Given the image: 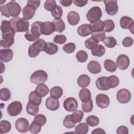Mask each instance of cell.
Here are the masks:
<instances>
[{
    "label": "cell",
    "instance_id": "cell-23",
    "mask_svg": "<svg viewBox=\"0 0 134 134\" xmlns=\"http://www.w3.org/2000/svg\"><path fill=\"white\" fill-rule=\"evenodd\" d=\"M35 91L38 95L42 97H44L48 94L49 92V89L46 85L42 83L38 84L37 86Z\"/></svg>",
    "mask_w": 134,
    "mask_h": 134
},
{
    "label": "cell",
    "instance_id": "cell-62",
    "mask_svg": "<svg viewBox=\"0 0 134 134\" xmlns=\"http://www.w3.org/2000/svg\"><path fill=\"white\" fill-rule=\"evenodd\" d=\"M60 2L61 4L64 7H68L70 6L73 2L72 0H61Z\"/></svg>",
    "mask_w": 134,
    "mask_h": 134
},
{
    "label": "cell",
    "instance_id": "cell-28",
    "mask_svg": "<svg viewBox=\"0 0 134 134\" xmlns=\"http://www.w3.org/2000/svg\"><path fill=\"white\" fill-rule=\"evenodd\" d=\"M52 23L53 24L55 27V31L61 33L64 30L65 28V25L61 18L54 19L53 20Z\"/></svg>",
    "mask_w": 134,
    "mask_h": 134
},
{
    "label": "cell",
    "instance_id": "cell-57",
    "mask_svg": "<svg viewBox=\"0 0 134 134\" xmlns=\"http://www.w3.org/2000/svg\"><path fill=\"white\" fill-rule=\"evenodd\" d=\"M133 40L131 37H127L125 38L122 41V44L125 47H129L133 44Z\"/></svg>",
    "mask_w": 134,
    "mask_h": 134
},
{
    "label": "cell",
    "instance_id": "cell-3",
    "mask_svg": "<svg viewBox=\"0 0 134 134\" xmlns=\"http://www.w3.org/2000/svg\"><path fill=\"white\" fill-rule=\"evenodd\" d=\"M102 16V10L99 7L94 6L91 8L86 13V17L90 23L99 20Z\"/></svg>",
    "mask_w": 134,
    "mask_h": 134
},
{
    "label": "cell",
    "instance_id": "cell-9",
    "mask_svg": "<svg viewBox=\"0 0 134 134\" xmlns=\"http://www.w3.org/2000/svg\"><path fill=\"white\" fill-rule=\"evenodd\" d=\"M15 128L19 132L25 133L29 130V123L28 120L25 118H20L15 122Z\"/></svg>",
    "mask_w": 134,
    "mask_h": 134
},
{
    "label": "cell",
    "instance_id": "cell-49",
    "mask_svg": "<svg viewBox=\"0 0 134 134\" xmlns=\"http://www.w3.org/2000/svg\"><path fill=\"white\" fill-rule=\"evenodd\" d=\"M82 110L85 113L91 112L93 108L92 100L91 99L86 102H82Z\"/></svg>",
    "mask_w": 134,
    "mask_h": 134
},
{
    "label": "cell",
    "instance_id": "cell-51",
    "mask_svg": "<svg viewBox=\"0 0 134 134\" xmlns=\"http://www.w3.org/2000/svg\"><path fill=\"white\" fill-rule=\"evenodd\" d=\"M75 44L72 42L68 43L63 46V50L67 53H73L75 51Z\"/></svg>",
    "mask_w": 134,
    "mask_h": 134
},
{
    "label": "cell",
    "instance_id": "cell-21",
    "mask_svg": "<svg viewBox=\"0 0 134 134\" xmlns=\"http://www.w3.org/2000/svg\"><path fill=\"white\" fill-rule=\"evenodd\" d=\"M67 19L69 23L71 26H75L79 22L80 15L77 12L71 11L68 13Z\"/></svg>",
    "mask_w": 134,
    "mask_h": 134
},
{
    "label": "cell",
    "instance_id": "cell-48",
    "mask_svg": "<svg viewBox=\"0 0 134 134\" xmlns=\"http://www.w3.org/2000/svg\"><path fill=\"white\" fill-rule=\"evenodd\" d=\"M76 58L79 62L83 63L87 60L88 58V54L85 51L80 50L76 53Z\"/></svg>",
    "mask_w": 134,
    "mask_h": 134
},
{
    "label": "cell",
    "instance_id": "cell-54",
    "mask_svg": "<svg viewBox=\"0 0 134 134\" xmlns=\"http://www.w3.org/2000/svg\"><path fill=\"white\" fill-rule=\"evenodd\" d=\"M66 40V37L63 35H57L53 38V41L58 44H63Z\"/></svg>",
    "mask_w": 134,
    "mask_h": 134
},
{
    "label": "cell",
    "instance_id": "cell-4",
    "mask_svg": "<svg viewBox=\"0 0 134 134\" xmlns=\"http://www.w3.org/2000/svg\"><path fill=\"white\" fill-rule=\"evenodd\" d=\"M22 109V104L20 102L14 101L10 103L8 106L7 112L10 116H16L21 113Z\"/></svg>",
    "mask_w": 134,
    "mask_h": 134
},
{
    "label": "cell",
    "instance_id": "cell-27",
    "mask_svg": "<svg viewBox=\"0 0 134 134\" xmlns=\"http://www.w3.org/2000/svg\"><path fill=\"white\" fill-rule=\"evenodd\" d=\"M26 109L28 114L31 116H36L39 112V108L38 105H35L30 102H28L26 105Z\"/></svg>",
    "mask_w": 134,
    "mask_h": 134
},
{
    "label": "cell",
    "instance_id": "cell-33",
    "mask_svg": "<svg viewBox=\"0 0 134 134\" xmlns=\"http://www.w3.org/2000/svg\"><path fill=\"white\" fill-rule=\"evenodd\" d=\"M104 66L105 69L110 72H114L117 69L116 63L111 60L106 59L104 62Z\"/></svg>",
    "mask_w": 134,
    "mask_h": 134
},
{
    "label": "cell",
    "instance_id": "cell-59",
    "mask_svg": "<svg viewBox=\"0 0 134 134\" xmlns=\"http://www.w3.org/2000/svg\"><path fill=\"white\" fill-rule=\"evenodd\" d=\"M116 133L117 134H128V128L125 126H121L117 129Z\"/></svg>",
    "mask_w": 134,
    "mask_h": 134
},
{
    "label": "cell",
    "instance_id": "cell-63",
    "mask_svg": "<svg viewBox=\"0 0 134 134\" xmlns=\"http://www.w3.org/2000/svg\"><path fill=\"white\" fill-rule=\"evenodd\" d=\"M92 133H105V131L101 128H96L92 131Z\"/></svg>",
    "mask_w": 134,
    "mask_h": 134
},
{
    "label": "cell",
    "instance_id": "cell-40",
    "mask_svg": "<svg viewBox=\"0 0 134 134\" xmlns=\"http://www.w3.org/2000/svg\"><path fill=\"white\" fill-rule=\"evenodd\" d=\"M91 53L94 56L100 57L105 54V49L102 44H99L95 49L92 50Z\"/></svg>",
    "mask_w": 134,
    "mask_h": 134
},
{
    "label": "cell",
    "instance_id": "cell-45",
    "mask_svg": "<svg viewBox=\"0 0 134 134\" xmlns=\"http://www.w3.org/2000/svg\"><path fill=\"white\" fill-rule=\"evenodd\" d=\"M115 28L114 22L111 19H107L104 21V31L111 32Z\"/></svg>",
    "mask_w": 134,
    "mask_h": 134
},
{
    "label": "cell",
    "instance_id": "cell-19",
    "mask_svg": "<svg viewBox=\"0 0 134 134\" xmlns=\"http://www.w3.org/2000/svg\"><path fill=\"white\" fill-rule=\"evenodd\" d=\"M107 77L106 76H102L98 77L96 81V87L101 91H107L110 88L108 86L107 83Z\"/></svg>",
    "mask_w": 134,
    "mask_h": 134
},
{
    "label": "cell",
    "instance_id": "cell-12",
    "mask_svg": "<svg viewBox=\"0 0 134 134\" xmlns=\"http://www.w3.org/2000/svg\"><path fill=\"white\" fill-rule=\"evenodd\" d=\"M78 106L76 99L74 97H68L63 102V107L68 111H73L75 110Z\"/></svg>",
    "mask_w": 134,
    "mask_h": 134
},
{
    "label": "cell",
    "instance_id": "cell-26",
    "mask_svg": "<svg viewBox=\"0 0 134 134\" xmlns=\"http://www.w3.org/2000/svg\"><path fill=\"white\" fill-rule=\"evenodd\" d=\"M1 30L2 34H7L12 32H15L12 27L10 21L7 20H3L2 21Z\"/></svg>",
    "mask_w": 134,
    "mask_h": 134
},
{
    "label": "cell",
    "instance_id": "cell-38",
    "mask_svg": "<svg viewBox=\"0 0 134 134\" xmlns=\"http://www.w3.org/2000/svg\"><path fill=\"white\" fill-rule=\"evenodd\" d=\"M84 116V113L82 110H75L71 115L73 121L76 124L82 121Z\"/></svg>",
    "mask_w": 134,
    "mask_h": 134
},
{
    "label": "cell",
    "instance_id": "cell-16",
    "mask_svg": "<svg viewBox=\"0 0 134 134\" xmlns=\"http://www.w3.org/2000/svg\"><path fill=\"white\" fill-rule=\"evenodd\" d=\"M13 57V52L10 49H3L0 50V59L4 62L11 61Z\"/></svg>",
    "mask_w": 134,
    "mask_h": 134
},
{
    "label": "cell",
    "instance_id": "cell-42",
    "mask_svg": "<svg viewBox=\"0 0 134 134\" xmlns=\"http://www.w3.org/2000/svg\"><path fill=\"white\" fill-rule=\"evenodd\" d=\"M51 13L55 19L61 18L63 14V9L61 6L56 5L51 11Z\"/></svg>",
    "mask_w": 134,
    "mask_h": 134
},
{
    "label": "cell",
    "instance_id": "cell-36",
    "mask_svg": "<svg viewBox=\"0 0 134 134\" xmlns=\"http://www.w3.org/2000/svg\"><path fill=\"white\" fill-rule=\"evenodd\" d=\"M32 44L34 47L37 50H38L39 52H41L44 51L47 46V43L44 40L42 39H39Z\"/></svg>",
    "mask_w": 134,
    "mask_h": 134
},
{
    "label": "cell",
    "instance_id": "cell-41",
    "mask_svg": "<svg viewBox=\"0 0 134 134\" xmlns=\"http://www.w3.org/2000/svg\"><path fill=\"white\" fill-rule=\"evenodd\" d=\"M11 97L10 91L7 88H2L0 90V99L3 101L8 100Z\"/></svg>",
    "mask_w": 134,
    "mask_h": 134
},
{
    "label": "cell",
    "instance_id": "cell-44",
    "mask_svg": "<svg viewBox=\"0 0 134 134\" xmlns=\"http://www.w3.org/2000/svg\"><path fill=\"white\" fill-rule=\"evenodd\" d=\"M86 123L91 127H95L98 125L99 122V118L94 115H90L86 118Z\"/></svg>",
    "mask_w": 134,
    "mask_h": 134
},
{
    "label": "cell",
    "instance_id": "cell-46",
    "mask_svg": "<svg viewBox=\"0 0 134 134\" xmlns=\"http://www.w3.org/2000/svg\"><path fill=\"white\" fill-rule=\"evenodd\" d=\"M75 125V123L73 121L71 117V115H68L65 116L63 120V126L68 129L74 127Z\"/></svg>",
    "mask_w": 134,
    "mask_h": 134
},
{
    "label": "cell",
    "instance_id": "cell-56",
    "mask_svg": "<svg viewBox=\"0 0 134 134\" xmlns=\"http://www.w3.org/2000/svg\"><path fill=\"white\" fill-rule=\"evenodd\" d=\"M25 37L29 41H35L39 39V37L36 36L34 34H32L31 30H28L25 35Z\"/></svg>",
    "mask_w": 134,
    "mask_h": 134
},
{
    "label": "cell",
    "instance_id": "cell-6",
    "mask_svg": "<svg viewBox=\"0 0 134 134\" xmlns=\"http://www.w3.org/2000/svg\"><path fill=\"white\" fill-rule=\"evenodd\" d=\"M105 5V10L107 14L113 16L118 12V6L116 0H105L104 1Z\"/></svg>",
    "mask_w": 134,
    "mask_h": 134
},
{
    "label": "cell",
    "instance_id": "cell-61",
    "mask_svg": "<svg viewBox=\"0 0 134 134\" xmlns=\"http://www.w3.org/2000/svg\"><path fill=\"white\" fill-rule=\"evenodd\" d=\"M73 3L78 7H83L87 3V1L85 0H74L73 1Z\"/></svg>",
    "mask_w": 134,
    "mask_h": 134
},
{
    "label": "cell",
    "instance_id": "cell-13",
    "mask_svg": "<svg viewBox=\"0 0 134 134\" xmlns=\"http://www.w3.org/2000/svg\"><path fill=\"white\" fill-rule=\"evenodd\" d=\"M55 31V27L53 24L50 21L42 23L41 25V31L42 35L48 36Z\"/></svg>",
    "mask_w": 134,
    "mask_h": 134
},
{
    "label": "cell",
    "instance_id": "cell-2",
    "mask_svg": "<svg viewBox=\"0 0 134 134\" xmlns=\"http://www.w3.org/2000/svg\"><path fill=\"white\" fill-rule=\"evenodd\" d=\"M48 79V74L43 70H38L34 72L31 75L30 80L31 83L38 85L44 83Z\"/></svg>",
    "mask_w": 134,
    "mask_h": 134
},
{
    "label": "cell",
    "instance_id": "cell-7",
    "mask_svg": "<svg viewBox=\"0 0 134 134\" xmlns=\"http://www.w3.org/2000/svg\"><path fill=\"white\" fill-rule=\"evenodd\" d=\"M10 16L17 17L21 12V7L18 3L15 1H10L6 4Z\"/></svg>",
    "mask_w": 134,
    "mask_h": 134
},
{
    "label": "cell",
    "instance_id": "cell-22",
    "mask_svg": "<svg viewBox=\"0 0 134 134\" xmlns=\"http://www.w3.org/2000/svg\"><path fill=\"white\" fill-rule=\"evenodd\" d=\"M79 96L82 102H86L91 99V93L88 89L83 87L80 91Z\"/></svg>",
    "mask_w": 134,
    "mask_h": 134
},
{
    "label": "cell",
    "instance_id": "cell-43",
    "mask_svg": "<svg viewBox=\"0 0 134 134\" xmlns=\"http://www.w3.org/2000/svg\"><path fill=\"white\" fill-rule=\"evenodd\" d=\"M105 46L109 48H114L117 44L116 40L113 37H106L103 41Z\"/></svg>",
    "mask_w": 134,
    "mask_h": 134
},
{
    "label": "cell",
    "instance_id": "cell-55",
    "mask_svg": "<svg viewBox=\"0 0 134 134\" xmlns=\"http://www.w3.org/2000/svg\"><path fill=\"white\" fill-rule=\"evenodd\" d=\"M39 51L37 50L36 48L34 47L32 44L30 45L28 48V55L30 58H35L36 57L39 53Z\"/></svg>",
    "mask_w": 134,
    "mask_h": 134
},
{
    "label": "cell",
    "instance_id": "cell-30",
    "mask_svg": "<svg viewBox=\"0 0 134 134\" xmlns=\"http://www.w3.org/2000/svg\"><path fill=\"white\" fill-rule=\"evenodd\" d=\"M41 97L38 95L35 91H32L29 95V102L36 105H39L41 103Z\"/></svg>",
    "mask_w": 134,
    "mask_h": 134
},
{
    "label": "cell",
    "instance_id": "cell-5",
    "mask_svg": "<svg viewBox=\"0 0 134 134\" xmlns=\"http://www.w3.org/2000/svg\"><path fill=\"white\" fill-rule=\"evenodd\" d=\"M117 100L121 104L128 103L131 98V94L130 91L126 88L119 90L116 94Z\"/></svg>",
    "mask_w": 134,
    "mask_h": 134
},
{
    "label": "cell",
    "instance_id": "cell-35",
    "mask_svg": "<svg viewBox=\"0 0 134 134\" xmlns=\"http://www.w3.org/2000/svg\"><path fill=\"white\" fill-rule=\"evenodd\" d=\"M107 83L109 88H115L117 87L119 83L118 77L115 75H110L107 77Z\"/></svg>",
    "mask_w": 134,
    "mask_h": 134
},
{
    "label": "cell",
    "instance_id": "cell-50",
    "mask_svg": "<svg viewBox=\"0 0 134 134\" xmlns=\"http://www.w3.org/2000/svg\"><path fill=\"white\" fill-rule=\"evenodd\" d=\"M34 121L38 125L42 126L46 124L47 121V119L44 115L42 114H38L37 115H36L34 118Z\"/></svg>",
    "mask_w": 134,
    "mask_h": 134
},
{
    "label": "cell",
    "instance_id": "cell-52",
    "mask_svg": "<svg viewBox=\"0 0 134 134\" xmlns=\"http://www.w3.org/2000/svg\"><path fill=\"white\" fill-rule=\"evenodd\" d=\"M41 129V126L38 125L34 121L31 124L29 127V131L32 133H39Z\"/></svg>",
    "mask_w": 134,
    "mask_h": 134
},
{
    "label": "cell",
    "instance_id": "cell-39",
    "mask_svg": "<svg viewBox=\"0 0 134 134\" xmlns=\"http://www.w3.org/2000/svg\"><path fill=\"white\" fill-rule=\"evenodd\" d=\"M84 44H85V47L87 49L92 50L95 49L98 46V42L91 37L86 40Z\"/></svg>",
    "mask_w": 134,
    "mask_h": 134
},
{
    "label": "cell",
    "instance_id": "cell-11",
    "mask_svg": "<svg viewBox=\"0 0 134 134\" xmlns=\"http://www.w3.org/2000/svg\"><path fill=\"white\" fill-rule=\"evenodd\" d=\"M95 100L97 106L100 108H107L110 103L108 96L104 94H99L97 95Z\"/></svg>",
    "mask_w": 134,
    "mask_h": 134
},
{
    "label": "cell",
    "instance_id": "cell-18",
    "mask_svg": "<svg viewBox=\"0 0 134 134\" xmlns=\"http://www.w3.org/2000/svg\"><path fill=\"white\" fill-rule=\"evenodd\" d=\"M87 70L92 74H98L101 72V66L96 61H91L87 64Z\"/></svg>",
    "mask_w": 134,
    "mask_h": 134
},
{
    "label": "cell",
    "instance_id": "cell-53",
    "mask_svg": "<svg viewBox=\"0 0 134 134\" xmlns=\"http://www.w3.org/2000/svg\"><path fill=\"white\" fill-rule=\"evenodd\" d=\"M57 5L56 2L54 0L46 1L44 4V8L47 11L51 12L52 9Z\"/></svg>",
    "mask_w": 134,
    "mask_h": 134
},
{
    "label": "cell",
    "instance_id": "cell-34",
    "mask_svg": "<svg viewBox=\"0 0 134 134\" xmlns=\"http://www.w3.org/2000/svg\"><path fill=\"white\" fill-rule=\"evenodd\" d=\"M58 51V47L55 44L52 42L47 43V46L44 50V52L46 53L49 55H52L56 53Z\"/></svg>",
    "mask_w": 134,
    "mask_h": 134
},
{
    "label": "cell",
    "instance_id": "cell-37",
    "mask_svg": "<svg viewBox=\"0 0 134 134\" xmlns=\"http://www.w3.org/2000/svg\"><path fill=\"white\" fill-rule=\"evenodd\" d=\"M11 128V124L9 121L4 120L0 121V131L1 134L9 132Z\"/></svg>",
    "mask_w": 134,
    "mask_h": 134
},
{
    "label": "cell",
    "instance_id": "cell-1",
    "mask_svg": "<svg viewBox=\"0 0 134 134\" xmlns=\"http://www.w3.org/2000/svg\"><path fill=\"white\" fill-rule=\"evenodd\" d=\"M12 27L15 32H25L29 29V23L27 20L20 17H15L10 20Z\"/></svg>",
    "mask_w": 134,
    "mask_h": 134
},
{
    "label": "cell",
    "instance_id": "cell-47",
    "mask_svg": "<svg viewBox=\"0 0 134 134\" xmlns=\"http://www.w3.org/2000/svg\"><path fill=\"white\" fill-rule=\"evenodd\" d=\"M91 37L95 40L98 41H103V40L106 38V34L104 30L98 32H94L91 34Z\"/></svg>",
    "mask_w": 134,
    "mask_h": 134
},
{
    "label": "cell",
    "instance_id": "cell-10",
    "mask_svg": "<svg viewBox=\"0 0 134 134\" xmlns=\"http://www.w3.org/2000/svg\"><path fill=\"white\" fill-rule=\"evenodd\" d=\"M116 63L118 68L121 70H125L129 66L130 64V60L127 55L125 54H120L117 57Z\"/></svg>",
    "mask_w": 134,
    "mask_h": 134
},
{
    "label": "cell",
    "instance_id": "cell-15",
    "mask_svg": "<svg viewBox=\"0 0 134 134\" xmlns=\"http://www.w3.org/2000/svg\"><path fill=\"white\" fill-rule=\"evenodd\" d=\"M36 9L32 6L27 5L25 6L22 10L23 18L28 20L31 19L35 15Z\"/></svg>",
    "mask_w": 134,
    "mask_h": 134
},
{
    "label": "cell",
    "instance_id": "cell-32",
    "mask_svg": "<svg viewBox=\"0 0 134 134\" xmlns=\"http://www.w3.org/2000/svg\"><path fill=\"white\" fill-rule=\"evenodd\" d=\"M62 94H63V90L60 86H54L50 90V96L53 98L58 99L62 96Z\"/></svg>",
    "mask_w": 134,
    "mask_h": 134
},
{
    "label": "cell",
    "instance_id": "cell-17",
    "mask_svg": "<svg viewBox=\"0 0 134 134\" xmlns=\"http://www.w3.org/2000/svg\"><path fill=\"white\" fill-rule=\"evenodd\" d=\"M120 25L123 29H129L130 30L131 28H133V19L128 16H124L120 19Z\"/></svg>",
    "mask_w": 134,
    "mask_h": 134
},
{
    "label": "cell",
    "instance_id": "cell-8",
    "mask_svg": "<svg viewBox=\"0 0 134 134\" xmlns=\"http://www.w3.org/2000/svg\"><path fill=\"white\" fill-rule=\"evenodd\" d=\"M15 34L14 32L2 34V39L0 41L1 46L5 48H9L14 43Z\"/></svg>",
    "mask_w": 134,
    "mask_h": 134
},
{
    "label": "cell",
    "instance_id": "cell-25",
    "mask_svg": "<svg viewBox=\"0 0 134 134\" xmlns=\"http://www.w3.org/2000/svg\"><path fill=\"white\" fill-rule=\"evenodd\" d=\"M90 26L92 32L101 31L104 30V21L99 20L94 23H90Z\"/></svg>",
    "mask_w": 134,
    "mask_h": 134
},
{
    "label": "cell",
    "instance_id": "cell-14",
    "mask_svg": "<svg viewBox=\"0 0 134 134\" xmlns=\"http://www.w3.org/2000/svg\"><path fill=\"white\" fill-rule=\"evenodd\" d=\"M45 105L47 109L52 111L57 110L60 107L59 100L52 97H49L46 99Z\"/></svg>",
    "mask_w": 134,
    "mask_h": 134
},
{
    "label": "cell",
    "instance_id": "cell-20",
    "mask_svg": "<svg viewBox=\"0 0 134 134\" xmlns=\"http://www.w3.org/2000/svg\"><path fill=\"white\" fill-rule=\"evenodd\" d=\"M77 34L82 37H86L92 33L90 24H84L80 26L77 29Z\"/></svg>",
    "mask_w": 134,
    "mask_h": 134
},
{
    "label": "cell",
    "instance_id": "cell-24",
    "mask_svg": "<svg viewBox=\"0 0 134 134\" xmlns=\"http://www.w3.org/2000/svg\"><path fill=\"white\" fill-rule=\"evenodd\" d=\"M90 77L86 74H82L77 79V83L79 86L81 87H87L90 83Z\"/></svg>",
    "mask_w": 134,
    "mask_h": 134
},
{
    "label": "cell",
    "instance_id": "cell-60",
    "mask_svg": "<svg viewBox=\"0 0 134 134\" xmlns=\"http://www.w3.org/2000/svg\"><path fill=\"white\" fill-rule=\"evenodd\" d=\"M40 1H31L29 0L27 2V5H29L34 7L36 9L39 7L40 5Z\"/></svg>",
    "mask_w": 134,
    "mask_h": 134
},
{
    "label": "cell",
    "instance_id": "cell-58",
    "mask_svg": "<svg viewBox=\"0 0 134 134\" xmlns=\"http://www.w3.org/2000/svg\"><path fill=\"white\" fill-rule=\"evenodd\" d=\"M0 10H1V14L3 16H5L7 18H9L10 17V15L9 14L6 4H5L4 5L1 6H0Z\"/></svg>",
    "mask_w": 134,
    "mask_h": 134
},
{
    "label": "cell",
    "instance_id": "cell-31",
    "mask_svg": "<svg viewBox=\"0 0 134 134\" xmlns=\"http://www.w3.org/2000/svg\"><path fill=\"white\" fill-rule=\"evenodd\" d=\"M89 129L88 125L87 123H80L75 128V132L77 134H86Z\"/></svg>",
    "mask_w": 134,
    "mask_h": 134
},
{
    "label": "cell",
    "instance_id": "cell-29",
    "mask_svg": "<svg viewBox=\"0 0 134 134\" xmlns=\"http://www.w3.org/2000/svg\"><path fill=\"white\" fill-rule=\"evenodd\" d=\"M42 22L37 21L34 23L31 26V31L36 36L39 38V37L42 35L41 31V25Z\"/></svg>",
    "mask_w": 134,
    "mask_h": 134
}]
</instances>
